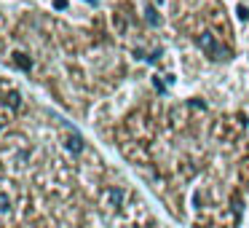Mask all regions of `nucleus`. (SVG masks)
I'll return each instance as SVG.
<instances>
[{
    "label": "nucleus",
    "instance_id": "4",
    "mask_svg": "<svg viewBox=\"0 0 249 228\" xmlns=\"http://www.w3.org/2000/svg\"><path fill=\"white\" fill-rule=\"evenodd\" d=\"M67 151H72L75 156L83 151V140H81V134H75V132H72V134H67Z\"/></svg>",
    "mask_w": 249,
    "mask_h": 228
},
{
    "label": "nucleus",
    "instance_id": "2",
    "mask_svg": "<svg viewBox=\"0 0 249 228\" xmlns=\"http://www.w3.org/2000/svg\"><path fill=\"white\" fill-rule=\"evenodd\" d=\"M121 204H124V188H121V185H110V188L105 190L102 207L105 209H121Z\"/></svg>",
    "mask_w": 249,
    "mask_h": 228
},
{
    "label": "nucleus",
    "instance_id": "1",
    "mask_svg": "<svg viewBox=\"0 0 249 228\" xmlns=\"http://www.w3.org/2000/svg\"><path fill=\"white\" fill-rule=\"evenodd\" d=\"M196 43H198V49L204 51L206 57H212V59H217V62H220V59H231V51L222 49L212 33H201L198 38H196Z\"/></svg>",
    "mask_w": 249,
    "mask_h": 228
},
{
    "label": "nucleus",
    "instance_id": "6",
    "mask_svg": "<svg viewBox=\"0 0 249 228\" xmlns=\"http://www.w3.org/2000/svg\"><path fill=\"white\" fill-rule=\"evenodd\" d=\"M14 65H17V67H22V70H30V67H33V62H30V57H27V54L17 51V54H14Z\"/></svg>",
    "mask_w": 249,
    "mask_h": 228
},
{
    "label": "nucleus",
    "instance_id": "5",
    "mask_svg": "<svg viewBox=\"0 0 249 228\" xmlns=\"http://www.w3.org/2000/svg\"><path fill=\"white\" fill-rule=\"evenodd\" d=\"M145 22L150 24V27H158V24H161V17H158L156 6H145Z\"/></svg>",
    "mask_w": 249,
    "mask_h": 228
},
{
    "label": "nucleus",
    "instance_id": "8",
    "mask_svg": "<svg viewBox=\"0 0 249 228\" xmlns=\"http://www.w3.org/2000/svg\"><path fill=\"white\" fill-rule=\"evenodd\" d=\"M236 14H238V19H241V22H247V19H249V8L247 6H238Z\"/></svg>",
    "mask_w": 249,
    "mask_h": 228
},
{
    "label": "nucleus",
    "instance_id": "7",
    "mask_svg": "<svg viewBox=\"0 0 249 228\" xmlns=\"http://www.w3.org/2000/svg\"><path fill=\"white\" fill-rule=\"evenodd\" d=\"M8 209H11V199H8V193L0 190V212H8Z\"/></svg>",
    "mask_w": 249,
    "mask_h": 228
},
{
    "label": "nucleus",
    "instance_id": "3",
    "mask_svg": "<svg viewBox=\"0 0 249 228\" xmlns=\"http://www.w3.org/2000/svg\"><path fill=\"white\" fill-rule=\"evenodd\" d=\"M3 92H6V105H8V108H11V110L22 108V97H19L17 89H3Z\"/></svg>",
    "mask_w": 249,
    "mask_h": 228
},
{
    "label": "nucleus",
    "instance_id": "10",
    "mask_svg": "<svg viewBox=\"0 0 249 228\" xmlns=\"http://www.w3.org/2000/svg\"><path fill=\"white\" fill-rule=\"evenodd\" d=\"M89 3H97V0H89Z\"/></svg>",
    "mask_w": 249,
    "mask_h": 228
},
{
    "label": "nucleus",
    "instance_id": "9",
    "mask_svg": "<svg viewBox=\"0 0 249 228\" xmlns=\"http://www.w3.org/2000/svg\"><path fill=\"white\" fill-rule=\"evenodd\" d=\"M54 8H56V11H65V8H67V0H54Z\"/></svg>",
    "mask_w": 249,
    "mask_h": 228
}]
</instances>
